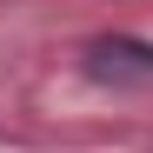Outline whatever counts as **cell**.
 I'll return each instance as SVG.
<instances>
[{
	"label": "cell",
	"instance_id": "6da1fadb",
	"mask_svg": "<svg viewBox=\"0 0 153 153\" xmlns=\"http://www.w3.org/2000/svg\"><path fill=\"white\" fill-rule=\"evenodd\" d=\"M87 73L93 80H126V73H153V47L146 40H93L87 47Z\"/></svg>",
	"mask_w": 153,
	"mask_h": 153
}]
</instances>
